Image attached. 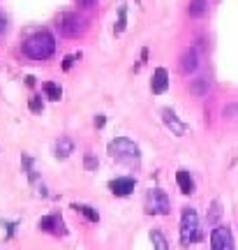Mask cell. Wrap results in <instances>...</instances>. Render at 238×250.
I'll list each match as a JSON object with an SVG mask.
<instances>
[{
  "label": "cell",
  "mask_w": 238,
  "mask_h": 250,
  "mask_svg": "<svg viewBox=\"0 0 238 250\" xmlns=\"http://www.w3.org/2000/svg\"><path fill=\"white\" fill-rule=\"evenodd\" d=\"M53 51H56V42L46 30H40L23 42V54L33 61H46L49 56H53Z\"/></svg>",
  "instance_id": "1"
},
{
  "label": "cell",
  "mask_w": 238,
  "mask_h": 250,
  "mask_svg": "<svg viewBox=\"0 0 238 250\" xmlns=\"http://www.w3.org/2000/svg\"><path fill=\"white\" fill-rule=\"evenodd\" d=\"M109 155L114 160L123 162V165H130V167L139 165V146L130 139H125V137H118L109 144Z\"/></svg>",
  "instance_id": "2"
},
{
  "label": "cell",
  "mask_w": 238,
  "mask_h": 250,
  "mask_svg": "<svg viewBox=\"0 0 238 250\" xmlns=\"http://www.w3.org/2000/svg\"><path fill=\"white\" fill-rule=\"evenodd\" d=\"M199 218H197V211L194 208H185L183 211V220H180V243L183 246H190V243L199 241Z\"/></svg>",
  "instance_id": "3"
},
{
  "label": "cell",
  "mask_w": 238,
  "mask_h": 250,
  "mask_svg": "<svg viewBox=\"0 0 238 250\" xmlns=\"http://www.w3.org/2000/svg\"><path fill=\"white\" fill-rule=\"evenodd\" d=\"M58 28L65 37H81L88 30V21L81 14H62L58 21Z\"/></svg>",
  "instance_id": "4"
},
{
  "label": "cell",
  "mask_w": 238,
  "mask_h": 250,
  "mask_svg": "<svg viewBox=\"0 0 238 250\" xmlns=\"http://www.w3.org/2000/svg\"><path fill=\"white\" fill-rule=\"evenodd\" d=\"M146 211L148 213H159L167 215L169 213V197L164 190H150L146 197Z\"/></svg>",
  "instance_id": "5"
},
{
  "label": "cell",
  "mask_w": 238,
  "mask_h": 250,
  "mask_svg": "<svg viewBox=\"0 0 238 250\" xmlns=\"http://www.w3.org/2000/svg\"><path fill=\"white\" fill-rule=\"evenodd\" d=\"M213 250H234V239H231L229 227H215L211 234Z\"/></svg>",
  "instance_id": "6"
},
{
  "label": "cell",
  "mask_w": 238,
  "mask_h": 250,
  "mask_svg": "<svg viewBox=\"0 0 238 250\" xmlns=\"http://www.w3.org/2000/svg\"><path fill=\"white\" fill-rule=\"evenodd\" d=\"M162 118H164V125H167L176 137H183V134H185V130H187L185 123H183V121H178V116L171 111V109H162Z\"/></svg>",
  "instance_id": "7"
},
{
  "label": "cell",
  "mask_w": 238,
  "mask_h": 250,
  "mask_svg": "<svg viewBox=\"0 0 238 250\" xmlns=\"http://www.w3.org/2000/svg\"><path fill=\"white\" fill-rule=\"evenodd\" d=\"M109 188H111V192H114L116 197H127L134 190V179H130V176H120V179L111 181Z\"/></svg>",
  "instance_id": "8"
},
{
  "label": "cell",
  "mask_w": 238,
  "mask_h": 250,
  "mask_svg": "<svg viewBox=\"0 0 238 250\" xmlns=\"http://www.w3.org/2000/svg\"><path fill=\"white\" fill-rule=\"evenodd\" d=\"M150 88L155 95H162L164 90L169 88V74L164 67H158V70L153 72V81H150Z\"/></svg>",
  "instance_id": "9"
},
{
  "label": "cell",
  "mask_w": 238,
  "mask_h": 250,
  "mask_svg": "<svg viewBox=\"0 0 238 250\" xmlns=\"http://www.w3.org/2000/svg\"><path fill=\"white\" fill-rule=\"evenodd\" d=\"M197 65H199L197 51H194V49H185L183 56H180V70H183V74H192V72L197 70Z\"/></svg>",
  "instance_id": "10"
},
{
  "label": "cell",
  "mask_w": 238,
  "mask_h": 250,
  "mask_svg": "<svg viewBox=\"0 0 238 250\" xmlns=\"http://www.w3.org/2000/svg\"><path fill=\"white\" fill-rule=\"evenodd\" d=\"M40 227H42L44 232H51V234H65L62 220L58 215H46V218H42V220H40Z\"/></svg>",
  "instance_id": "11"
},
{
  "label": "cell",
  "mask_w": 238,
  "mask_h": 250,
  "mask_svg": "<svg viewBox=\"0 0 238 250\" xmlns=\"http://www.w3.org/2000/svg\"><path fill=\"white\" fill-rule=\"evenodd\" d=\"M176 183H178V188H180V192H185V195H192L194 192V181L185 169H180L176 174Z\"/></svg>",
  "instance_id": "12"
},
{
  "label": "cell",
  "mask_w": 238,
  "mask_h": 250,
  "mask_svg": "<svg viewBox=\"0 0 238 250\" xmlns=\"http://www.w3.org/2000/svg\"><path fill=\"white\" fill-rule=\"evenodd\" d=\"M44 93H46V98L53 100V102H58V100L62 98V90L58 83H53V81H46L44 83Z\"/></svg>",
  "instance_id": "13"
},
{
  "label": "cell",
  "mask_w": 238,
  "mask_h": 250,
  "mask_svg": "<svg viewBox=\"0 0 238 250\" xmlns=\"http://www.w3.org/2000/svg\"><path fill=\"white\" fill-rule=\"evenodd\" d=\"M72 208H77L79 213H83V215H86V218L90 220V223H97V220H99L97 211L93 208V206H88V204H72Z\"/></svg>",
  "instance_id": "14"
},
{
  "label": "cell",
  "mask_w": 238,
  "mask_h": 250,
  "mask_svg": "<svg viewBox=\"0 0 238 250\" xmlns=\"http://www.w3.org/2000/svg\"><path fill=\"white\" fill-rule=\"evenodd\" d=\"M206 9H208V5H206V0H192V2H190V9H187V12H190V17H203V14H206Z\"/></svg>",
  "instance_id": "15"
},
{
  "label": "cell",
  "mask_w": 238,
  "mask_h": 250,
  "mask_svg": "<svg viewBox=\"0 0 238 250\" xmlns=\"http://www.w3.org/2000/svg\"><path fill=\"white\" fill-rule=\"evenodd\" d=\"M150 241H153V248L155 250H169V241L164 239L162 232H150Z\"/></svg>",
  "instance_id": "16"
},
{
  "label": "cell",
  "mask_w": 238,
  "mask_h": 250,
  "mask_svg": "<svg viewBox=\"0 0 238 250\" xmlns=\"http://www.w3.org/2000/svg\"><path fill=\"white\" fill-rule=\"evenodd\" d=\"M72 153V142L70 139H60V142L56 144V155L58 158H67Z\"/></svg>",
  "instance_id": "17"
},
{
  "label": "cell",
  "mask_w": 238,
  "mask_h": 250,
  "mask_svg": "<svg viewBox=\"0 0 238 250\" xmlns=\"http://www.w3.org/2000/svg\"><path fill=\"white\" fill-rule=\"evenodd\" d=\"M220 213H222V208H220V202H213V211H211V215H208V223H218V218H220Z\"/></svg>",
  "instance_id": "18"
},
{
  "label": "cell",
  "mask_w": 238,
  "mask_h": 250,
  "mask_svg": "<svg viewBox=\"0 0 238 250\" xmlns=\"http://www.w3.org/2000/svg\"><path fill=\"white\" fill-rule=\"evenodd\" d=\"M125 30V7H120V17H118V26H116V33L120 35Z\"/></svg>",
  "instance_id": "19"
},
{
  "label": "cell",
  "mask_w": 238,
  "mask_h": 250,
  "mask_svg": "<svg viewBox=\"0 0 238 250\" xmlns=\"http://www.w3.org/2000/svg\"><path fill=\"white\" fill-rule=\"evenodd\" d=\"M192 93H197V95H203V93H206V79H201L199 83H192Z\"/></svg>",
  "instance_id": "20"
},
{
  "label": "cell",
  "mask_w": 238,
  "mask_h": 250,
  "mask_svg": "<svg viewBox=\"0 0 238 250\" xmlns=\"http://www.w3.org/2000/svg\"><path fill=\"white\" fill-rule=\"evenodd\" d=\"M30 109H33V111H37V114H40V111H42V102H40V98H30Z\"/></svg>",
  "instance_id": "21"
},
{
  "label": "cell",
  "mask_w": 238,
  "mask_h": 250,
  "mask_svg": "<svg viewBox=\"0 0 238 250\" xmlns=\"http://www.w3.org/2000/svg\"><path fill=\"white\" fill-rule=\"evenodd\" d=\"M74 61H77V56H67V58H65V62H62V67H65V70H70Z\"/></svg>",
  "instance_id": "22"
},
{
  "label": "cell",
  "mask_w": 238,
  "mask_h": 250,
  "mask_svg": "<svg viewBox=\"0 0 238 250\" xmlns=\"http://www.w3.org/2000/svg\"><path fill=\"white\" fill-rule=\"evenodd\" d=\"M77 2H79L81 7H93L95 5V0H77Z\"/></svg>",
  "instance_id": "23"
},
{
  "label": "cell",
  "mask_w": 238,
  "mask_h": 250,
  "mask_svg": "<svg viewBox=\"0 0 238 250\" xmlns=\"http://www.w3.org/2000/svg\"><path fill=\"white\" fill-rule=\"evenodd\" d=\"M86 167H88V169H93V167H95V160H93V158H86Z\"/></svg>",
  "instance_id": "24"
},
{
  "label": "cell",
  "mask_w": 238,
  "mask_h": 250,
  "mask_svg": "<svg viewBox=\"0 0 238 250\" xmlns=\"http://www.w3.org/2000/svg\"><path fill=\"white\" fill-rule=\"evenodd\" d=\"M95 125H97V127H102V125H104V116H97L95 118Z\"/></svg>",
  "instance_id": "25"
},
{
  "label": "cell",
  "mask_w": 238,
  "mask_h": 250,
  "mask_svg": "<svg viewBox=\"0 0 238 250\" xmlns=\"http://www.w3.org/2000/svg\"><path fill=\"white\" fill-rule=\"evenodd\" d=\"M2 30H5V17L0 14V33H2Z\"/></svg>",
  "instance_id": "26"
}]
</instances>
